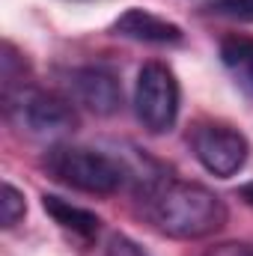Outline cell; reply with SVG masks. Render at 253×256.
Wrapping results in <instances>:
<instances>
[{
	"instance_id": "6da1fadb",
	"label": "cell",
	"mask_w": 253,
	"mask_h": 256,
	"mask_svg": "<svg viewBox=\"0 0 253 256\" xmlns=\"http://www.w3.org/2000/svg\"><path fill=\"white\" fill-rule=\"evenodd\" d=\"M143 218L170 238H206L218 232L230 212L226 202L206 185L158 176L155 182L137 188Z\"/></svg>"
},
{
	"instance_id": "7a4b0ae2",
	"label": "cell",
	"mask_w": 253,
	"mask_h": 256,
	"mask_svg": "<svg viewBox=\"0 0 253 256\" xmlns=\"http://www.w3.org/2000/svg\"><path fill=\"white\" fill-rule=\"evenodd\" d=\"M42 164H45L48 176L57 179L60 185L84 194H98V196L116 194L131 176L120 158H114V155H108L102 149L72 146V143L51 146Z\"/></svg>"
},
{
	"instance_id": "3957f363",
	"label": "cell",
	"mask_w": 253,
	"mask_h": 256,
	"mask_svg": "<svg viewBox=\"0 0 253 256\" xmlns=\"http://www.w3.org/2000/svg\"><path fill=\"white\" fill-rule=\"evenodd\" d=\"M182 90L167 63L149 60L140 66L134 84V114L149 134H164L176 126Z\"/></svg>"
},
{
	"instance_id": "277c9868",
	"label": "cell",
	"mask_w": 253,
	"mask_h": 256,
	"mask_svg": "<svg viewBox=\"0 0 253 256\" xmlns=\"http://www.w3.org/2000/svg\"><path fill=\"white\" fill-rule=\"evenodd\" d=\"M190 149L196 155V161L218 179H230L236 176L244 164H248V152L250 143L248 137L232 126L224 122H196L190 128Z\"/></svg>"
},
{
	"instance_id": "5b68a950",
	"label": "cell",
	"mask_w": 253,
	"mask_h": 256,
	"mask_svg": "<svg viewBox=\"0 0 253 256\" xmlns=\"http://www.w3.org/2000/svg\"><path fill=\"white\" fill-rule=\"evenodd\" d=\"M15 110L33 134H63V131L78 128V110H74L72 98H63L57 92L30 86L12 104H6V114H15Z\"/></svg>"
},
{
	"instance_id": "8992f818",
	"label": "cell",
	"mask_w": 253,
	"mask_h": 256,
	"mask_svg": "<svg viewBox=\"0 0 253 256\" xmlns=\"http://www.w3.org/2000/svg\"><path fill=\"white\" fill-rule=\"evenodd\" d=\"M68 98L96 116H114L122 108V84L104 66H78L66 72Z\"/></svg>"
},
{
	"instance_id": "52a82bcc",
	"label": "cell",
	"mask_w": 253,
	"mask_h": 256,
	"mask_svg": "<svg viewBox=\"0 0 253 256\" xmlns=\"http://www.w3.org/2000/svg\"><path fill=\"white\" fill-rule=\"evenodd\" d=\"M114 33L131 39V42H143V45H179L185 39L182 27L167 21V18H158L146 9H128L122 12L116 21H114Z\"/></svg>"
},
{
	"instance_id": "ba28073f",
	"label": "cell",
	"mask_w": 253,
	"mask_h": 256,
	"mask_svg": "<svg viewBox=\"0 0 253 256\" xmlns=\"http://www.w3.org/2000/svg\"><path fill=\"white\" fill-rule=\"evenodd\" d=\"M220 63L236 80V86L253 98V36H226L220 42Z\"/></svg>"
},
{
	"instance_id": "9c48e42d",
	"label": "cell",
	"mask_w": 253,
	"mask_h": 256,
	"mask_svg": "<svg viewBox=\"0 0 253 256\" xmlns=\"http://www.w3.org/2000/svg\"><path fill=\"white\" fill-rule=\"evenodd\" d=\"M42 206L54 218V224H60L63 230L80 236V238H92L98 232V226H102V218L96 212H90L84 206H74V202H68L63 196H57V194H45L42 196Z\"/></svg>"
},
{
	"instance_id": "30bf717a",
	"label": "cell",
	"mask_w": 253,
	"mask_h": 256,
	"mask_svg": "<svg viewBox=\"0 0 253 256\" xmlns=\"http://www.w3.org/2000/svg\"><path fill=\"white\" fill-rule=\"evenodd\" d=\"M24 214H27L24 194L18 191L12 182H3V200H0V224H3V230H12Z\"/></svg>"
},
{
	"instance_id": "8fae6325",
	"label": "cell",
	"mask_w": 253,
	"mask_h": 256,
	"mask_svg": "<svg viewBox=\"0 0 253 256\" xmlns=\"http://www.w3.org/2000/svg\"><path fill=\"white\" fill-rule=\"evenodd\" d=\"M212 12L230 21H253V0H214Z\"/></svg>"
},
{
	"instance_id": "7c38bea8",
	"label": "cell",
	"mask_w": 253,
	"mask_h": 256,
	"mask_svg": "<svg viewBox=\"0 0 253 256\" xmlns=\"http://www.w3.org/2000/svg\"><path fill=\"white\" fill-rule=\"evenodd\" d=\"M104 256H146V254L134 238H128L122 232H114L104 244Z\"/></svg>"
},
{
	"instance_id": "4fadbf2b",
	"label": "cell",
	"mask_w": 253,
	"mask_h": 256,
	"mask_svg": "<svg viewBox=\"0 0 253 256\" xmlns=\"http://www.w3.org/2000/svg\"><path fill=\"white\" fill-rule=\"evenodd\" d=\"M202 256H253V248H248V244H238V242H224V244L208 248Z\"/></svg>"
},
{
	"instance_id": "5bb4252c",
	"label": "cell",
	"mask_w": 253,
	"mask_h": 256,
	"mask_svg": "<svg viewBox=\"0 0 253 256\" xmlns=\"http://www.w3.org/2000/svg\"><path fill=\"white\" fill-rule=\"evenodd\" d=\"M238 196L248 202V206H253V182H248V185H242L238 188Z\"/></svg>"
}]
</instances>
